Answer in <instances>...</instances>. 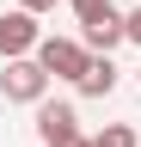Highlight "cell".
<instances>
[{
    "instance_id": "52a82bcc",
    "label": "cell",
    "mask_w": 141,
    "mask_h": 147,
    "mask_svg": "<svg viewBox=\"0 0 141 147\" xmlns=\"http://www.w3.org/2000/svg\"><path fill=\"white\" fill-rule=\"evenodd\" d=\"M92 147H135V129L129 123H104L98 135H92Z\"/></svg>"
},
{
    "instance_id": "8992f818",
    "label": "cell",
    "mask_w": 141,
    "mask_h": 147,
    "mask_svg": "<svg viewBox=\"0 0 141 147\" xmlns=\"http://www.w3.org/2000/svg\"><path fill=\"white\" fill-rule=\"evenodd\" d=\"M74 86L86 92V98H104V92L117 86V61H111V55H92V61H86V74H80Z\"/></svg>"
},
{
    "instance_id": "ba28073f",
    "label": "cell",
    "mask_w": 141,
    "mask_h": 147,
    "mask_svg": "<svg viewBox=\"0 0 141 147\" xmlns=\"http://www.w3.org/2000/svg\"><path fill=\"white\" fill-rule=\"evenodd\" d=\"M67 6L80 12V25H92V18H104V12H111V0H67Z\"/></svg>"
},
{
    "instance_id": "9c48e42d",
    "label": "cell",
    "mask_w": 141,
    "mask_h": 147,
    "mask_svg": "<svg viewBox=\"0 0 141 147\" xmlns=\"http://www.w3.org/2000/svg\"><path fill=\"white\" fill-rule=\"evenodd\" d=\"M123 25H129V43H141V0H135V12L123 18Z\"/></svg>"
},
{
    "instance_id": "30bf717a",
    "label": "cell",
    "mask_w": 141,
    "mask_h": 147,
    "mask_svg": "<svg viewBox=\"0 0 141 147\" xmlns=\"http://www.w3.org/2000/svg\"><path fill=\"white\" fill-rule=\"evenodd\" d=\"M19 6H25V12H49L55 0H19Z\"/></svg>"
},
{
    "instance_id": "6da1fadb",
    "label": "cell",
    "mask_w": 141,
    "mask_h": 147,
    "mask_svg": "<svg viewBox=\"0 0 141 147\" xmlns=\"http://www.w3.org/2000/svg\"><path fill=\"white\" fill-rule=\"evenodd\" d=\"M0 98H6V104H43V98H49V74H43L37 55L6 61V74H0Z\"/></svg>"
},
{
    "instance_id": "7a4b0ae2",
    "label": "cell",
    "mask_w": 141,
    "mask_h": 147,
    "mask_svg": "<svg viewBox=\"0 0 141 147\" xmlns=\"http://www.w3.org/2000/svg\"><path fill=\"white\" fill-rule=\"evenodd\" d=\"M37 61H43L49 80H80L86 61H92V49L74 43V37H43V43H37Z\"/></svg>"
},
{
    "instance_id": "5b68a950",
    "label": "cell",
    "mask_w": 141,
    "mask_h": 147,
    "mask_svg": "<svg viewBox=\"0 0 141 147\" xmlns=\"http://www.w3.org/2000/svg\"><path fill=\"white\" fill-rule=\"evenodd\" d=\"M123 37H129V25H123V12H117V6L104 12V18H92V25H80V43L92 49V55H111Z\"/></svg>"
},
{
    "instance_id": "3957f363",
    "label": "cell",
    "mask_w": 141,
    "mask_h": 147,
    "mask_svg": "<svg viewBox=\"0 0 141 147\" xmlns=\"http://www.w3.org/2000/svg\"><path fill=\"white\" fill-rule=\"evenodd\" d=\"M37 43H43V31H37V12L12 6L6 18H0V55H6V61H19V55H37Z\"/></svg>"
},
{
    "instance_id": "277c9868",
    "label": "cell",
    "mask_w": 141,
    "mask_h": 147,
    "mask_svg": "<svg viewBox=\"0 0 141 147\" xmlns=\"http://www.w3.org/2000/svg\"><path fill=\"white\" fill-rule=\"evenodd\" d=\"M37 141H43V147H67V141H80V117H74V104L43 98V104H37Z\"/></svg>"
}]
</instances>
